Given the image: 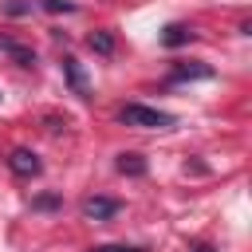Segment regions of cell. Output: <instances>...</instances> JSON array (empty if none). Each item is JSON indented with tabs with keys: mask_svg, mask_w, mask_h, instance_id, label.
Returning a JSON list of instances; mask_svg holds the SVG:
<instances>
[{
	"mask_svg": "<svg viewBox=\"0 0 252 252\" xmlns=\"http://www.w3.org/2000/svg\"><path fill=\"white\" fill-rule=\"evenodd\" d=\"M8 169H12L16 177H35V173L43 169V161H39L32 150H24V146H20V150H12V154H8Z\"/></svg>",
	"mask_w": 252,
	"mask_h": 252,
	"instance_id": "2",
	"label": "cell"
},
{
	"mask_svg": "<svg viewBox=\"0 0 252 252\" xmlns=\"http://www.w3.org/2000/svg\"><path fill=\"white\" fill-rule=\"evenodd\" d=\"M43 8H47V12H75L71 0H43Z\"/></svg>",
	"mask_w": 252,
	"mask_h": 252,
	"instance_id": "11",
	"label": "cell"
},
{
	"mask_svg": "<svg viewBox=\"0 0 252 252\" xmlns=\"http://www.w3.org/2000/svg\"><path fill=\"white\" fill-rule=\"evenodd\" d=\"M91 252H146V248H134V244H94Z\"/></svg>",
	"mask_w": 252,
	"mask_h": 252,
	"instance_id": "10",
	"label": "cell"
},
{
	"mask_svg": "<svg viewBox=\"0 0 252 252\" xmlns=\"http://www.w3.org/2000/svg\"><path fill=\"white\" fill-rule=\"evenodd\" d=\"M185 79H213V67L209 63H177L169 83H185Z\"/></svg>",
	"mask_w": 252,
	"mask_h": 252,
	"instance_id": "4",
	"label": "cell"
},
{
	"mask_svg": "<svg viewBox=\"0 0 252 252\" xmlns=\"http://www.w3.org/2000/svg\"><path fill=\"white\" fill-rule=\"evenodd\" d=\"M63 75H67V83H71V91L75 94H87V75H83V67H79V59H63Z\"/></svg>",
	"mask_w": 252,
	"mask_h": 252,
	"instance_id": "6",
	"label": "cell"
},
{
	"mask_svg": "<svg viewBox=\"0 0 252 252\" xmlns=\"http://www.w3.org/2000/svg\"><path fill=\"white\" fill-rule=\"evenodd\" d=\"M118 213V201L114 197H87L83 201V217L87 220H110Z\"/></svg>",
	"mask_w": 252,
	"mask_h": 252,
	"instance_id": "3",
	"label": "cell"
},
{
	"mask_svg": "<svg viewBox=\"0 0 252 252\" xmlns=\"http://www.w3.org/2000/svg\"><path fill=\"white\" fill-rule=\"evenodd\" d=\"M0 51H4V55H12L20 67H35V55H32L28 47H20L16 39H8V35H0Z\"/></svg>",
	"mask_w": 252,
	"mask_h": 252,
	"instance_id": "8",
	"label": "cell"
},
{
	"mask_svg": "<svg viewBox=\"0 0 252 252\" xmlns=\"http://www.w3.org/2000/svg\"><path fill=\"white\" fill-rule=\"evenodd\" d=\"M118 118L126 126H138V130H169L173 126V114L165 110H154V106H142V102H126L118 110Z\"/></svg>",
	"mask_w": 252,
	"mask_h": 252,
	"instance_id": "1",
	"label": "cell"
},
{
	"mask_svg": "<svg viewBox=\"0 0 252 252\" xmlns=\"http://www.w3.org/2000/svg\"><path fill=\"white\" fill-rule=\"evenodd\" d=\"M8 12H12V16H20V12H32V4H24V0H12V4H8Z\"/></svg>",
	"mask_w": 252,
	"mask_h": 252,
	"instance_id": "13",
	"label": "cell"
},
{
	"mask_svg": "<svg viewBox=\"0 0 252 252\" xmlns=\"http://www.w3.org/2000/svg\"><path fill=\"white\" fill-rule=\"evenodd\" d=\"M185 252H213V248H209V244H189Z\"/></svg>",
	"mask_w": 252,
	"mask_h": 252,
	"instance_id": "14",
	"label": "cell"
},
{
	"mask_svg": "<svg viewBox=\"0 0 252 252\" xmlns=\"http://www.w3.org/2000/svg\"><path fill=\"white\" fill-rule=\"evenodd\" d=\"M193 39H197V32L185 28V24H169V28L161 32V43H165V47H185V43H193Z\"/></svg>",
	"mask_w": 252,
	"mask_h": 252,
	"instance_id": "5",
	"label": "cell"
},
{
	"mask_svg": "<svg viewBox=\"0 0 252 252\" xmlns=\"http://www.w3.org/2000/svg\"><path fill=\"white\" fill-rule=\"evenodd\" d=\"M32 205H35V209H55V205H59V197H55V193H43V197H35Z\"/></svg>",
	"mask_w": 252,
	"mask_h": 252,
	"instance_id": "12",
	"label": "cell"
},
{
	"mask_svg": "<svg viewBox=\"0 0 252 252\" xmlns=\"http://www.w3.org/2000/svg\"><path fill=\"white\" fill-rule=\"evenodd\" d=\"M114 169L126 173V177H142V173H146V158H142V154H118Z\"/></svg>",
	"mask_w": 252,
	"mask_h": 252,
	"instance_id": "7",
	"label": "cell"
},
{
	"mask_svg": "<svg viewBox=\"0 0 252 252\" xmlns=\"http://www.w3.org/2000/svg\"><path fill=\"white\" fill-rule=\"evenodd\" d=\"M87 47L98 51V55H110V51H114V35H110V32H94V35L87 39Z\"/></svg>",
	"mask_w": 252,
	"mask_h": 252,
	"instance_id": "9",
	"label": "cell"
}]
</instances>
